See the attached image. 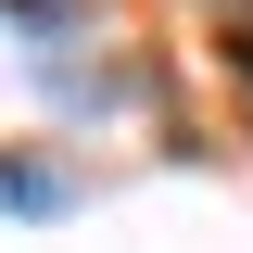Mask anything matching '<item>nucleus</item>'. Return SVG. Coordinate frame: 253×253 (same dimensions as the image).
I'll return each mask as SVG.
<instances>
[{
  "label": "nucleus",
  "instance_id": "obj_1",
  "mask_svg": "<svg viewBox=\"0 0 253 253\" xmlns=\"http://www.w3.org/2000/svg\"><path fill=\"white\" fill-rule=\"evenodd\" d=\"M0 203L13 215H63V165H0Z\"/></svg>",
  "mask_w": 253,
  "mask_h": 253
}]
</instances>
